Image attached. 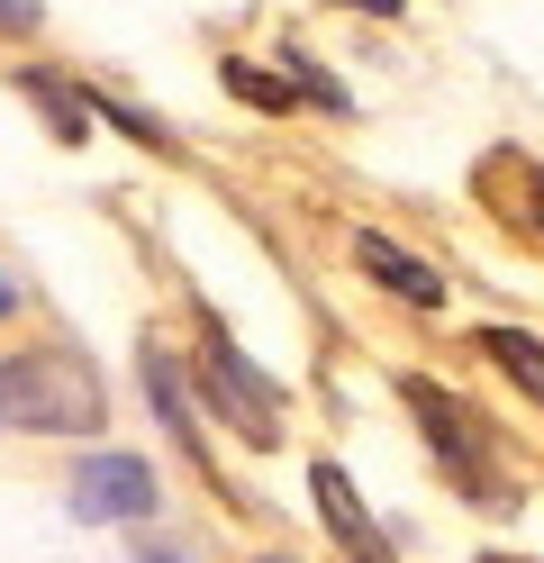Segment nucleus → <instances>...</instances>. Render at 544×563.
Here are the masks:
<instances>
[{"label": "nucleus", "instance_id": "obj_13", "mask_svg": "<svg viewBox=\"0 0 544 563\" xmlns=\"http://www.w3.org/2000/svg\"><path fill=\"white\" fill-rule=\"evenodd\" d=\"M535 219H544V173H535Z\"/></svg>", "mask_w": 544, "mask_h": 563}, {"label": "nucleus", "instance_id": "obj_10", "mask_svg": "<svg viewBox=\"0 0 544 563\" xmlns=\"http://www.w3.org/2000/svg\"><path fill=\"white\" fill-rule=\"evenodd\" d=\"M36 19H46V10H36V0H0V27H10V37H27Z\"/></svg>", "mask_w": 544, "mask_h": 563}, {"label": "nucleus", "instance_id": "obj_2", "mask_svg": "<svg viewBox=\"0 0 544 563\" xmlns=\"http://www.w3.org/2000/svg\"><path fill=\"white\" fill-rule=\"evenodd\" d=\"M200 391L245 445H281V391L236 355V345H200Z\"/></svg>", "mask_w": 544, "mask_h": 563}, {"label": "nucleus", "instance_id": "obj_3", "mask_svg": "<svg viewBox=\"0 0 544 563\" xmlns=\"http://www.w3.org/2000/svg\"><path fill=\"white\" fill-rule=\"evenodd\" d=\"M409 409H418V428H426V445L454 464V482L471 490V500H490V509H508V490H499V473H490V454H481V437H471V418L435 391V382H409Z\"/></svg>", "mask_w": 544, "mask_h": 563}, {"label": "nucleus", "instance_id": "obj_1", "mask_svg": "<svg viewBox=\"0 0 544 563\" xmlns=\"http://www.w3.org/2000/svg\"><path fill=\"white\" fill-rule=\"evenodd\" d=\"M0 418H19L36 437H100V373L64 345H36V355L0 364Z\"/></svg>", "mask_w": 544, "mask_h": 563}, {"label": "nucleus", "instance_id": "obj_6", "mask_svg": "<svg viewBox=\"0 0 544 563\" xmlns=\"http://www.w3.org/2000/svg\"><path fill=\"white\" fill-rule=\"evenodd\" d=\"M309 490H318V509H326V527L354 545V554H373L381 537H373V518H363V500H354V482L336 473V464H309Z\"/></svg>", "mask_w": 544, "mask_h": 563}, {"label": "nucleus", "instance_id": "obj_15", "mask_svg": "<svg viewBox=\"0 0 544 563\" xmlns=\"http://www.w3.org/2000/svg\"><path fill=\"white\" fill-rule=\"evenodd\" d=\"M254 563H290V554H254Z\"/></svg>", "mask_w": 544, "mask_h": 563}, {"label": "nucleus", "instance_id": "obj_4", "mask_svg": "<svg viewBox=\"0 0 544 563\" xmlns=\"http://www.w3.org/2000/svg\"><path fill=\"white\" fill-rule=\"evenodd\" d=\"M73 518H91V527H109V518H145L155 509V473L136 464V454H91L82 473H73Z\"/></svg>", "mask_w": 544, "mask_h": 563}, {"label": "nucleus", "instance_id": "obj_7", "mask_svg": "<svg viewBox=\"0 0 544 563\" xmlns=\"http://www.w3.org/2000/svg\"><path fill=\"white\" fill-rule=\"evenodd\" d=\"M145 391H155V418L181 437V454H191V464L209 473V445H200V428H191V409H181V373H173L164 355H145Z\"/></svg>", "mask_w": 544, "mask_h": 563}, {"label": "nucleus", "instance_id": "obj_14", "mask_svg": "<svg viewBox=\"0 0 544 563\" xmlns=\"http://www.w3.org/2000/svg\"><path fill=\"white\" fill-rule=\"evenodd\" d=\"M136 563H181V554H136Z\"/></svg>", "mask_w": 544, "mask_h": 563}, {"label": "nucleus", "instance_id": "obj_8", "mask_svg": "<svg viewBox=\"0 0 544 563\" xmlns=\"http://www.w3.org/2000/svg\"><path fill=\"white\" fill-rule=\"evenodd\" d=\"M481 355H490L508 382H526V391L544 400V345H535L526 328H481Z\"/></svg>", "mask_w": 544, "mask_h": 563}, {"label": "nucleus", "instance_id": "obj_11", "mask_svg": "<svg viewBox=\"0 0 544 563\" xmlns=\"http://www.w3.org/2000/svg\"><path fill=\"white\" fill-rule=\"evenodd\" d=\"M345 10H363V19H399L409 0H345Z\"/></svg>", "mask_w": 544, "mask_h": 563}, {"label": "nucleus", "instance_id": "obj_12", "mask_svg": "<svg viewBox=\"0 0 544 563\" xmlns=\"http://www.w3.org/2000/svg\"><path fill=\"white\" fill-rule=\"evenodd\" d=\"M10 309H19V273H0V319H10Z\"/></svg>", "mask_w": 544, "mask_h": 563}, {"label": "nucleus", "instance_id": "obj_9", "mask_svg": "<svg viewBox=\"0 0 544 563\" xmlns=\"http://www.w3.org/2000/svg\"><path fill=\"white\" fill-rule=\"evenodd\" d=\"M227 82H236L245 100H264V110H290V82H273V74H254V64H227Z\"/></svg>", "mask_w": 544, "mask_h": 563}, {"label": "nucleus", "instance_id": "obj_5", "mask_svg": "<svg viewBox=\"0 0 544 563\" xmlns=\"http://www.w3.org/2000/svg\"><path fill=\"white\" fill-rule=\"evenodd\" d=\"M354 264L373 273L381 291H399L409 309H445V273H426L409 245H399V236H381V228H363V236H354Z\"/></svg>", "mask_w": 544, "mask_h": 563}]
</instances>
